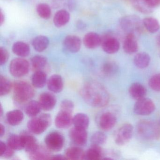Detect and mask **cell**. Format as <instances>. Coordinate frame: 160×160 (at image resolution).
I'll list each match as a JSON object with an SVG mask.
<instances>
[{"label":"cell","instance_id":"6da1fadb","mask_svg":"<svg viewBox=\"0 0 160 160\" xmlns=\"http://www.w3.org/2000/svg\"><path fill=\"white\" fill-rule=\"evenodd\" d=\"M80 93L86 102L93 107H103L109 102V95L107 90L97 82H90L85 84Z\"/></svg>","mask_w":160,"mask_h":160},{"label":"cell","instance_id":"7a4b0ae2","mask_svg":"<svg viewBox=\"0 0 160 160\" xmlns=\"http://www.w3.org/2000/svg\"><path fill=\"white\" fill-rule=\"evenodd\" d=\"M13 97L19 104L25 103L33 98L34 90L32 86L25 81H16L13 85Z\"/></svg>","mask_w":160,"mask_h":160},{"label":"cell","instance_id":"3957f363","mask_svg":"<svg viewBox=\"0 0 160 160\" xmlns=\"http://www.w3.org/2000/svg\"><path fill=\"white\" fill-rule=\"evenodd\" d=\"M137 132L139 136L147 140H154L160 137V126L149 121H142L137 126Z\"/></svg>","mask_w":160,"mask_h":160},{"label":"cell","instance_id":"277c9868","mask_svg":"<svg viewBox=\"0 0 160 160\" xmlns=\"http://www.w3.org/2000/svg\"><path fill=\"white\" fill-rule=\"evenodd\" d=\"M51 122V116L49 114H42L38 117L32 118L28 123V130L32 133L41 134L50 126Z\"/></svg>","mask_w":160,"mask_h":160},{"label":"cell","instance_id":"5b68a950","mask_svg":"<svg viewBox=\"0 0 160 160\" xmlns=\"http://www.w3.org/2000/svg\"><path fill=\"white\" fill-rule=\"evenodd\" d=\"M120 25L122 29L128 33L139 32L142 28L140 18L135 15L126 16L121 19Z\"/></svg>","mask_w":160,"mask_h":160},{"label":"cell","instance_id":"8992f818","mask_svg":"<svg viewBox=\"0 0 160 160\" xmlns=\"http://www.w3.org/2000/svg\"><path fill=\"white\" fill-rule=\"evenodd\" d=\"M29 62L22 58L14 59L11 61L9 67L11 74L16 78L26 75L29 72Z\"/></svg>","mask_w":160,"mask_h":160},{"label":"cell","instance_id":"52a82bcc","mask_svg":"<svg viewBox=\"0 0 160 160\" xmlns=\"http://www.w3.org/2000/svg\"><path fill=\"white\" fill-rule=\"evenodd\" d=\"M45 143L47 148L50 151L58 152L64 146V138L58 132H51L46 137Z\"/></svg>","mask_w":160,"mask_h":160},{"label":"cell","instance_id":"ba28073f","mask_svg":"<svg viewBox=\"0 0 160 160\" xmlns=\"http://www.w3.org/2000/svg\"><path fill=\"white\" fill-rule=\"evenodd\" d=\"M133 132L132 125L130 123H125L120 127L115 135V141L117 145L123 146L129 142Z\"/></svg>","mask_w":160,"mask_h":160},{"label":"cell","instance_id":"9c48e42d","mask_svg":"<svg viewBox=\"0 0 160 160\" xmlns=\"http://www.w3.org/2000/svg\"><path fill=\"white\" fill-rule=\"evenodd\" d=\"M155 106L152 100L144 98L137 101L134 106V111L139 116H147L153 112Z\"/></svg>","mask_w":160,"mask_h":160},{"label":"cell","instance_id":"30bf717a","mask_svg":"<svg viewBox=\"0 0 160 160\" xmlns=\"http://www.w3.org/2000/svg\"><path fill=\"white\" fill-rule=\"evenodd\" d=\"M135 9L140 12L148 14L160 5V0H132Z\"/></svg>","mask_w":160,"mask_h":160},{"label":"cell","instance_id":"8fae6325","mask_svg":"<svg viewBox=\"0 0 160 160\" xmlns=\"http://www.w3.org/2000/svg\"><path fill=\"white\" fill-rule=\"evenodd\" d=\"M69 136L71 141L79 147L86 145L88 140V132L86 129L76 127L71 129Z\"/></svg>","mask_w":160,"mask_h":160},{"label":"cell","instance_id":"7c38bea8","mask_svg":"<svg viewBox=\"0 0 160 160\" xmlns=\"http://www.w3.org/2000/svg\"><path fill=\"white\" fill-rule=\"evenodd\" d=\"M102 45L103 50L108 54L117 53L120 48V43L118 39L110 35L102 37Z\"/></svg>","mask_w":160,"mask_h":160},{"label":"cell","instance_id":"4fadbf2b","mask_svg":"<svg viewBox=\"0 0 160 160\" xmlns=\"http://www.w3.org/2000/svg\"><path fill=\"white\" fill-rule=\"evenodd\" d=\"M56 127L60 129H66L73 124L72 113L60 110L56 116L55 120Z\"/></svg>","mask_w":160,"mask_h":160},{"label":"cell","instance_id":"5bb4252c","mask_svg":"<svg viewBox=\"0 0 160 160\" xmlns=\"http://www.w3.org/2000/svg\"><path fill=\"white\" fill-rule=\"evenodd\" d=\"M62 46L66 51L70 53H76L81 48V41L78 36L68 35L63 40Z\"/></svg>","mask_w":160,"mask_h":160},{"label":"cell","instance_id":"9a60e30c","mask_svg":"<svg viewBox=\"0 0 160 160\" xmlns=\"http://www.w3.org/2000/svg\"><path fill=\"white\" fill-rule=\"evenodd\" d=\"M117 123V118L113 113L106 112L103 113L99 120L100 128L104 131H109L113 128Z\"/></svg>","mask_w":160,"mask_h":160},{"label":"cell","instance_id":"2e32d148","mask_svg":"<svg viewBox=\"0 0 160 160\" xmlns=\"http://www.w3.org/2000/svg\"><path fill=\"white\" fill-rule=\"evenodd\" d=\"M39 102L42 110L50 111L55 107L57 99L52 93L45 92L40 95Z\"/></svg>","mask_w":160,"mask_h":160},{"label":"cell","instance_id":"e0dca14e","mask_svg":"<svg viewBox=\"0 0 160 160\" xmlns=\"http://www.w3.org/2000/svg\"><path fill=\"white\" fill-rule=\"evenodd\" d=\"M23 139L24 149L30 154L36 150L39 147L35 138L32 135L27 132H23L21 134Z\"/></svg>","mask_w":160,"mask_h":160},{"label":"cell","instance_id":"ac0fdd59","mask_svg":"<svg viewBox=\"0 0 160 160\" xmlns=\"http://www.w3.org/2000/svg\"><path fill=\"white\" fill-rule=\"evenodd\" d=\"M48 89L54 93H59L63 89V82L61 76L54 74L47 81Z\"/></svg>","mask_w":160,"mask_h":160},{"label":"cell","instance_id":"d6986e66","mask_svg":"<svg viewBox=\"0 0 160 160\" xmlns=\"http://www.w3.org/2000/svg\"><path fill=\"white\" fill-rule=\"evenodd\" d=\"M123 49L124 52L128 54H132L138 51V45L135 34H127L123 42Z\"/></svg>","mask_w":160,"mask_h":160},{"label":"cell","instance_id":"ffe728a7","mask_svg":"<svg viewBox=\"0 0 160 160\" xmlns=\"http://www.w3.org/2000/svg\"><path fill=\"white\" fill-rule=\"evenodd\" d=\"M83 42L87 48L94 49L101 45L102 37L96 32H89L84 37Z\"/></svg>","mask_w":160,"mask_h":160},{"label":"cell","instance_id":"44dd1931","mask_svg":"<svg viewBox=\"0 0 160 160\" xmlns=\"http://www.w3.org/2000/svg\"><path fill=\"white\" fill-rule=\"evenodd\" d=\"M129 92L132 98L138 101L145 98L147 94V90L142 84L134 83L130 86Z\"/></svg>","mask_w":160,"mask_h":160},{"label":"cell","instance_id":"7402d4cb","mask_svg":"<svg viewBox=\"0 0 160 160\" xmlns=\"http://www.w3.org/2000/svg\"><path fill=\"white\" fill-rule=\"evenodd\" d=\"M70 14L66 10H62L58 11L54 18V24L57 28H62L69 22Z\"/></svg>","mask_w":160,"mask_h":160},{"label":"cell","instance_id":"603a6c76","mask_svg":"<svg viewBox=\"0 0 160 160\" xmlns=\"http://www.w3.org/2000/svg\"><path fill=\"white\" fill-rule=\"evenodd\" d=\"M24 117V114L21 110L15 109L7 113L6 119L10 125L16 126L22 122Z\"/></svg>","mask_w":160,"mask_h":160},{"label":"cell","instance_id":"cb8c5ba5","mask_svg":"<svg viewBox=\"0 0 160 160\" xmlns=\"http://www.w3.org/2000/svg\"><path fill=\"white\" fill-rule=\"evenodd\" d=\"M85 152L78 147H72L67 149L65 156L68 160H82L85 159Z\"/></svg>","mask_w":160,"mask_h":160},{"label":"cell","instance_id":"d4e9b609","mask_svg":"<svg viewBox=\"0 0 160 160\" xmlns=\"http://www.w3.org/2000/svg\"><path fill=\"white\" fill-rule=\"evenodd\" d=\"M12 51L16 55L21 58L28 57L30 52L29 46L23 42H17L14 44Z\"/></svg>","mask_w":160,"mask_h":160},{"label":"cell","instance_id":"484cf974","mask_svg":"<svg viewBox=\"0 0 160 160\" xmlns=\"http://www.w3.org/2000/svg\"><path fill=\"white\" fill-rule=\"evenodd\" d=\"M32 83L34 88H43L47 83L46 74L43 71H36L32 77Z\"/></svg>","mask_w":160,"mask_h":160},{"label":"cell","instance_id":"4316f807","mask_svg":"<svg viewBox=\"0 0 160 160\" xmlns=\"http://www.w3.org/2000/svg\"><path fill=\"white\" fill-rule=\"evenodd\" d=\"M49 41L46 36L40 35L34 38L32 42V45L33 48L37 52H43L47 49Z\"/></svg>","mask_w":160,"mask_h":160},{"label":"cell","instance_id":"83f0119b","mask_svg":"<svg viewBox=\"0 0 160 160\" xmlns=\"http://www.w3.org/2000/svg\"><path fill=\"white\" fill-rule=\"evenodd\" d=\"M134 63L138 68L144 69L148 66L150 62V57L148 54L145 52L138 53L135 56L133 59Z\"/></svg>","mask_w":160,"mask_h":160},{"label":"cell","instance_id":"f1b7e54d","mask_svg":"<svg viewBox=\"0 0 160 160\" xmlns=\"http://www.w3.org/2000/svg\"><path fill=\"white\" fill-rule=\"evenodd\" d=\"M73 124L74 127L86 130L89 124V118L84 113H78L73 117Z\"/></svg>","mask_w":160,"mask_h":160},{"label":"cell","instance_id":"f546056e","mask_svg":"<svg viewBox=\"0 0 160 160\" xmlns=\"http://www.w3.org/2000/svg\"><path fill=\"white\" fill-rule=\"evenodd\" d=\"M42 108L39 102L31 101L29 102L25 107V111L28 117L34 118L39 115Z\"/></svg>","mask_w":160,"mask_h":160},{"label":"cell","instance_id":"4dcf8cb0","mask_svg":"<svg viewBox=\"0 0 160 160\" xmlns=\"http://www.w3.org/2000/svg\"><path fill=\"white\" fill-rule=\"evenodd\" d=\"M102 152L100 146L92 145L85 152V159L89 160H98L102 159Z\"/></svg>","mask_w":160,"mask_h":160},{"label":"cell","instance_id":"1f68e13d","mask_svg":"<svg viewBox=\"0 0 160 160\" xmlns=\"http://www.w3.org/2000/svg\"><path fill=\"white\" fill-rule=\"evenodd\" d=\"M31 62L32 68L34 72L42 71L47 64V59L44 56L37 55L32 58Z\"/></svg>","mask_w":160,"mask_h":160},{"label":"cell","instance_id":"d6a6232c","mask_svg":"<svg viewBox=\"0 0 160 160\" xmlns=\"http://www.w3.org/2000/svg\"><path fill=\"white\" fill-rule=\"evenodd\" d=\"M49 150L39 146L38 148L34 152L30 153V159L31 160H48L51 159L52 155Z\"/></svg>","mask_w":160,"mask_h":160},{"label":"cell","instance_id":"836d02e7","mask_svg":"<svg viewBox=\"0 0 160 160\" xmlns=\"http://www.w3.org/2000/svg\"><path fill=\"white\" fill-rule=\"evenodd\" d=\"M7 145L14 150H21L24 149L23 139L21 135H12L7 140Z\"/></svg>","mask_w":160,"mask_h":160},{"label":"cell","instance_id":"e575fe53","mask_svg":"<svg viewBox=\"0 0 160 160\" xmlns=\"http://www.w3.org/2000/svg\"><path fill=\"white\" fill-rule=\"evenodd\" d=\"M143 25L147 31L150 33L157 32L160 28V25L157 19L153 18L148 17L143 20Z\"/></svg>","mask_w":160,"mask_h":160},{"label":"cell","instance_id":"d590c367","mask_svg":"<svg viewBox=\"0 0 160 160\" xmlns=\"http://www.w3.org/2000/svg\"><path fill=\"white\" fill-rule=\"evenodd\" d=\"M118 71V65L114 62H105L102 67L103 73L108 77L113 76L117 73Z\"/></svg>","mask_w":160,"mask_h":160},{"label":"cell","instance_id":"8d00e7d4","mask_svg":"<svg viewBox=\"0 0 160 160\" xmlns=\"http://www.w3.org/2000/svg\"><path fill=\"white\" fill-rule=\"evenodd\" d=\"M13 85L11 81L2 75L0 76V95L5 96L11 92Z\"/></svg>","mask_w":160,"mask_h":160},{"label":"cell","instance_id":"74e56055","mask_svg":"<svg viewBox=\"0 0 160 160\" xmlns=\"http://www.w3.org/2000/svg\"><path fill=\"white\" fill-rule=\"evenodd\" d=\"M36 12L39 17L45 19L50 18L51 10L49 5L46 3H40L36 7Z\"/></svg>","mask_w":160,"mask_h":160},{"label":"cell","instance_id":"f35d334b","mask_svg":"<svg viewBox=\"0 0 160 160\" xmlns=\"http://www.w3.org/2000/svg\"><path fill=\"white\" fill-rule=\"evenodd\" d=\"M107 136L102 132H97L94 133L91 138V142L92 145L100 146L103 145L106 141Z\"/></svg>","mask_w":160,"mask_h":160},{"label":"cell","instance_id":"ab89813d","mask_svg":"<svg viewBox=\"0 0 160 160\" xmlns=\"http://www.w3.org/2000/svg\"><path fill=\"white\" fill-rule=\"evenodd\" d=\"M151 88L156 92H160V73L152 76L149 81Z\"/></svg>","mask_w":160,"mask_h":160},{"label":"cell","instance_id":"60d3db41","mask_svg":"<svg viewBox=\"0 0 160 160\" xmlns=\"http://www.w3.org/2000/svg\"><path fill=\"white\" fill-rule=\"evenodd\" d=\"M74 108V105L72 101L70 100H64L61 104L60 110L72 113Z\"/></svg>","mask_w":160,"mask_h":160},{"label":"cell","instance_id":"b9f144b4","mask_svg":"<svg viewBox=\"0 0 160 160\" xmlns=\"http://www.w3.org/2000/svg\"><path fill=\"white\" fill-rule=\"evenodd\" d=\"M9 58V52L7 49L3 47L0 48V65L2 66L5 64Z\"/></svg>","mask_w":160,"mask_h":160},{"label":"cell","instance_id":"7bdbcfd3","mask_svg":"<svg viewBox=\"0 0 160 160\" xmlns=\"http://www.w3.org/2000/svg\"><path fill=\"white\" fill-rule=\"evenodd\" d=\"M7 148V144L2 141H0V156H3Z\"/></svg>","mask_w":160,"mask_h":160},{"label":"cell","instance_id":"ee69618b","mask_svg":"<svg viewBox=\"0 0 160 160\" xmlns=\"http://www.w3.org/2000/svg\"><path fill=\"white\" fill-rule=\"evenodd\" d=\"M14 151V150L12 149L11 147H9V146L7 145V150H6L4 155H3V157H6V158H9V157H12V156L13 155Z\"/></svg>","mask_w":160,"mask_h":160},{"label":"cell","instance_id":"f6af8a7d","mask_svg":"<svg viewBox=\"0 0 160 160\" xmlns=\"http://www.w3.org/2000/svg\"><path fill=\"white\" fill-rule=\"evenodd\" d=\"M77 28L79 30H83L86 28V25L85 23L81 20H78L77 22Z\"/></svg>","mask_w":160,"mask_h":160},{"label":"cell","instance_id":"bcb514c9","mask_svg":"<svg viewBox=\"0 0 160 160\" xmlns=\"http://www.w3.org/2000/svg\"><path fill=\"white\" fill-rule=\"evenodd\" d=\"M51 159H58V160H63L66 159L65 155H61V154H56V155H52Z\"/></svg>","mask_w":160,"mask_h":160},{"label":"cell","instance_id":"7dc6e473","mask_svg":"<svg viewBox=\"0 0 160 160\" xmlns=\"http://www.w3.org/2000/svg\"><path fill=\"white\" fill-rule=\"evenodd\" d=\"M0 16H1V18H0V26H1L3 23L4 22V20H5V16H4V13L2 12V11L1 10V14H0Z\"/></svg>","mask_w":160,"mask_h":160},{"label":"cell","instance_id":"c3c4849f","mask_svg":"<svg viewBox=\"0 0 160 160\" xmlns=\"http://www.w3.org/2000/svg\"><path fill=\"white\" fill-rule=\"evenodd\" d=\"M0 126H1V132H0V137H2L4 134H5V127H4V125L2 124H1L0 125Z\"/></svg>","mask_w":160,"mask_h":160},{"label":"cell","instance_id":"681fc988","mask_svg":"<svg viewBox=\"0 0 160 160\" xmlns=\"http://www.w3.org/2000/svg\"><path fill=\"white\" fill-rule=\"evenodd\" d=\"M156 43H157V45L158 46L160 47V34L157 36V38H156Z\"/></svg>","mask_w":160,"mask_h":160},{"label":"cell","instance_id":"f907efd6","mask_svg":"<svg viewBox=\"0 0 160 160\" xmlns=\"http://www.w3.org/2000/svg\"><path fill=\"white\" fill-rule=\"evenodd\" d=\"M2 112H3V109H2V106H1V116H2Z\"/></svg>","mask_w":160,"mask_h":160}]
</instances>
